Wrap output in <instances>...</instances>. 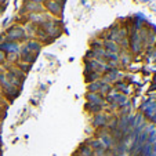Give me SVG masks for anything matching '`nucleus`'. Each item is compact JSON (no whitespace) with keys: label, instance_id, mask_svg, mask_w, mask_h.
<instances>
[{"label":"nucleus","instance_id":"1","mask_svg":"<svg viewBox=\"0 0 156 156\" xmlns=\"http://www.w3.org/2000/svg\"><path fill=\"white\" fill-rule=\"evenodd\" d=\"M47 6V9L50 10L51 12H54V14H59L61 12V6H59V3H55L54 0H48V3L46 4Z\"/></svg>","mask_w":156,"mask_h":156},{"label":"nucleus","instance_id":"2","mask_svg":"<svg viewBox=\"0 0 156 156\" xmlns=\"http://www.w3.org/2000/svg\"><path fill=\"white\" fill-rule=\"evenodd\" d=\"M79 155L82 156H94V151L91 149L90 145H82L79 148Z\"/></svg>","mask_w":156,"mask_h":156},{"label":"nucleus","instance_id":"3","mask_svg":"<svg viewBox=\"0 0 156 156\" xmlns=\"http://www.w3.org/2000/svg\"><path fill=\"white\" fill-rule=\"evenodd\" d=\"M27 48L30 51V53H37L39 50H40V44L39 43H35V41H29V43L27 44Z\"/></svg>","mask_w":156,"mask_h":156},{"label":"nucleus","instance_id":"4","mask_svg":"<svg viewBox=\"0 0 156 156\" xmlns=\"http://www.w3.org/2000/svg\"><path fill=\"white\" fill-rule=\"evenodd\" d=\"M106 124V118L104 115H97L95 116L94 126H105Z\"/></svg>","mask_w":156,"mask_h":156},{"label":"nucleus","instance_id":"5","mask_svg":"<svg viewBox=\"0 0 156 156\" xmlns=\"http://www.w3.org/2000/svg\"><path fill=\"white\" fill-rule=\"evenodd\" d=\"M106 47H108V50H111V51H118V47H116V44L115 43H108L106 44Z\"/></svg>","mask_w":156,"mask_h":156},{"label":"nucleus","instance_id":"6","mask_svg":"<svg viewBox=\"0 0 156 156\" xmlns=\"http://www.w3.org/2000/svg\"><path fill=\"white\" fill-rule=\"evenodd\" d=\"M4 59H6V55H4L3 51L0 50V62H4Z\"/></svg>","mask_w":156,"mask_h":156},{"label":"nucleus","instance_id":"7","mask_svg":"<svg viewBox=\"0 0 156 156\" xmlns=\"http://www.w3.org/2000/svg\"><path fill=\"white\" fill-rule=\"evenodd\" d=\"M33 2H36V3H39V2H40V0H33Z\"/></svg>","mask_w":156,"mask_h":156},{"label":"nucleus","instance_id":"8","mask_svg":"<svg viewBox=\"0 0 156 156\" xmlns=\"http://www.w3.org/2000/svg\"><path fill=\"white\" fill-rule=\"evenodd\" d=\"M73 156H82V155H79V153H76V155H73Z\"/></svg>","mask_w":156,"mask_h":156}]
</instances>
